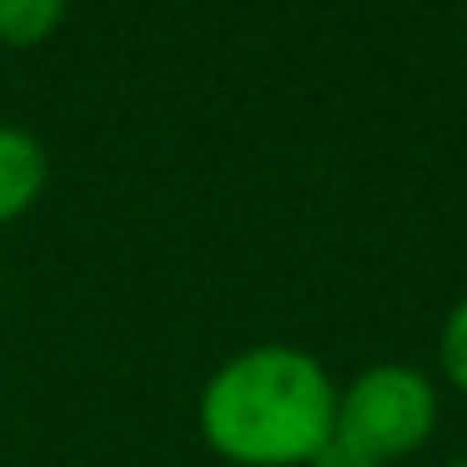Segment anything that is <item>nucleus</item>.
<instances>
[{
	"label": "nucleus",
	"mask_w": 467,
	"mask_h": 467,
	"mask_svg": "<svg viewBox=\"0 0 467 467\" xmlns=\"http://www.w3.org/2000/svg\"><path fill=\"white\" fill-rule=\"evenodd\" d=\"M196 427L232 467H306L337 432V382L302 347H242L206 377Z\"/></svg>",
	"instance_id": "f257e3e1"
},
{
	"label": "nucleus",
	"mask_w": 467,
	"mask_h": 467,
	"mask_svg": "<svg viewBox=\"0 0 467 467\" xmlns=\"http://www.w3.org/2000/svg\"><path fill=\"white\" fill-rule=\"evenodd\" d=\"M437 427V382L422 367L377 362L337 387V432L372 462L412 457Z\"/></svg>",
	"instance_id": "f03ea898"
},
{
	"label": "nucleus",
	"mask_w": 467,
	"mask_h": 467,
	"mask_svg": "<svg viewBox=\"0 0 467 467\" xmlns=\"http://www.w3.org/2000/svg\"><path fill=\"white\" fill-rule=\"evenodd\" d=\"M46 182H51L46 146L36 141L26 126L0 121V226L21 222V216L46 196Z\"/></svg>",
	"instance_id": "7ed1b4c3"
},
{
	"label": "nucleus",
	"mask_w": 467,
	"mask_h": 467,
	"mask_svg": "<svg viewBox=\"0 0 467 467\" xmlns=\"http://www.w3.org/2000/svg\"><path fill=\"white\" fill-rule=\"evenodd\" d=\"M71 0H0V46L5 51H31L61 31Z\"/></svg>",
	"instance_id": "20e7f679"
},
{
	"label": "nucleus",
	"mask_w": 467,
	"mask_h": 467,
	"mask_svg": "<svg viewBox=\"0 0 467 467\" xmlns=\"http://www.w3.org/2000/svg\"><path fill=\"white\" fill-rule=\"evenodd\" d=\"M437 362H442V377L467 397V296L447 312L442 337H437Z\"/></svg>",
	"instance_id": "39448f33"
},
{
	"label": "nucleus",
	"mask_w": 467,
	"mask_h": 467,
	"mask_svg": "<svg viewBox=\"0 0 467 467\" xmlns=\"http://www.w3.org/2000/svg\"><path fill=\"white\" fill-rule=\"evenodd\" d=\"M306 467H382V462H372V457H362L352 442H342V437H332V442H327V447H322V452H317Z\"/></svg>",
	"instance_id": "423d86ee"
},
{
	"label": "nucleus",
	"mask_w": 467,
	"mask_h": 467,
	"mask_svg": "<svg viewBox=\"0 0 467 467\" xmlns=\"http://www.w3.org/2000/svg\"><path fill=\"white\" fill-rule=\"evenodd\" d=\"M447 467H467V457H457V462H447Z\"/></svg>",
	"instance_id": "0eeeda50"
}]
</instances>
